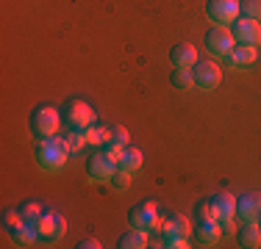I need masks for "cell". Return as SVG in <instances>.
I'll return each mask as SVG.
<instances>
[{"instance_id":"cell-1","label":"cell","mask_w":261,"mask_h":249,"mask_svg":"<svg viewBox=\"0 0 261 249\" xmlns=\"http://www.w3.org/2000/svg\"><path fill=\"white\" fill-rule=\"evenodd\" d=\"M70 147H67L64 136H47V139H36V147H34V158L36 164L42 166V169L47 172H56L61 169V166L67 164V158H70Z\"/></svg>"},{"instance_id":"cell-2","label":"cell","mask_w":261,"mask_h":249,"mask_svg":"<svg viewBox=\"0 0 261 249\" xmlns=\"http://www.w3.org/2000/svg\"><path fill=\"white\" fill-rule=\"evenodd\" d=\"M28 124H31V133H34L36 139H47V136L59 133L61 114H59V108H53V105H39V108H34Z\"/></svg>"},{"instance_id":"cell-3","label":"cell","mask_w":261,"mask_h":249,"mask_svg":"<svg viewBox=\"0 0 261 249\" xmlns=\"http://www.w3.org/2000/svg\"><path fill=\"white\" fill-rule=\"evenodd\" d=\"M64 124H67V130L84 133L86 128L95 124V108H92L89 103H84V100H72L64 108Z\"/></svg>"},{"instance_id":"cell-4","label":"cell","mask_w":261,"mask_h":249,"mask_svg":"<svg viewBox=\"0 0 261 249\" xmlns=\"http://www.w3.org/2000/svg\"><path fill=\"white\" fill-rule=\"evenodd\" d=\"M128 222H130V227H136V230H161L164 227V219L159 216V208L147 199V202H139L136 208H130V213H128Z\"/></svg>"},{"instance_id":"cell-5","label":"cell","mask_w":261,"mask_h":249,"mask_svg":"<svg viewBox=\"0 0 261 249\" xmlns=\"http://www.w3.org/2000/svg\"><path fill=\"white\" fill-rule=\"evenodd\" d=\"M203 45H206V50H208L211 55L222 58V55H228V53L236 47L233 30H228V25H214V28L206 30V39H203Z\"/></svg>"},{"instance_id":"cell-6","label":"cell","mask_w":261,"mask_h":249,"mask_svg":"<svg viewBox=\"0 0 261 249\" xmlns=\"http://www.w3.org/2000/svg\"><path fill=\"white\" fill-rule=\"evenodd\" d=\"M206 14L214 25H231L239 20V0H208Z\"/></svg>"},{"instance_id":"cell-7","label":"cell","mask_w":261,"mask_h":249,"mask_svg":"<svg viewBox=\"0 0 261 249\" xmlns=\"http://www.w3.org/2000/svg\"><path fill=\"white\" fill-rule=\"evenodd\" d=\"M192 75H195V86L203 91H214L217 86L222 83V70L214 61H197V64L192 67Z\"/></svg>"},{"instance_id":"cell-8","label":"cell","mask_w":261,"mask_h":249,"mask_svg":"<svg viewBox=\"0 0 261 249\" xmlns=\"http://www.w3.org/2000/svg\"><path fill=\"white\" fill-rule=\"evenodd\" d=\"M214 205V213H217V222L222 224V233H233V216H236V197L222 191L211 199Z\"/></svg>"},{"instance_id":"cell-9","label":"cell","mask_w":261,"mask_h":249,"mask_svg":"<svg viewBox=\"0 0 261 249\" xmlns=\"http://www.w3.org/2000/svg\"><path fill=\"white\" fill-rule=\"evenodd\" d=\"M233 39L236 45H247V47H258L261 45V22L250 20V17H242L233 22Z\"/></svg>"},{"instance_id":"cell-10","label":"cell","mask_w":261,"mask_h":249,"mask_svg":"<svg viewBox=\"0 0 261 249\" xmlns=\"http://www.w3.org/2000/svg\"><path fill=\"white\" fill-rule=\"evenodd\" d=\"M114 169H117V164L106 152L89 155V161H86V174H89L92 183H106V180H111Z\"/></svg>"},{"instance_id":"cell-11","label":"cell","mask_w":261,"mask_h":249,"mask_svg":"<svg viewBox=\"0 0 261 249\" xmlns=\"http://www.w3.org/2000/svg\"><path fill=\"white\" fill-rule=\"evenodd\" d=\"M236 216L242 222H258L261 216V194H245L236 199Z\"/></svg>"},{"instance_id":"cell-12","label":"cell","mask_w":261,"mask_h":249,"mask_svg":"<svg viewBox=\"0 0 261 249\" xmlns=\"http://www.w3.org/2000/svg\"><path fill=\"white\" fill-rule=\"evenodd\" d=\"M192 222L186 219L181 213H172L170 219H164V227H161V233H164V238H189L192 235Z\"/></svg>"},{"instance_id":"cell-13","label":"cell","mask_w":261,"mask_h":249,"mask_svg":"<svg viewBox=\"0 0 261 249\" xmlns=\"http://www.w3.org/2000/svg\"><path fill=\"white\" fill-rule=\"evenodd\" d=\"M195 238L200 241L203 246H214V244H220V238H222V224L217 222V219L197 222V224H195Z\"/></svg>"},{"instance_id":"cell-14","label":"cell","mask_w":261,"mask_h":249,"mask_svg":"<svg viewBox=\"0 0 261 249\" xmlns=\"http://www.w3.org/2000/svg\"><path fill=\"white\" fill-rule=\"evenodd\" d=\"M170 61L175 70H192L197 64V50L192 45H175L170 50Z\"/></svg>"},{"instance_id":"cell-15","label":"cell","mask_w":261,"mask_h":249,"mask_svg":"<svg viewBox=\"0 0 261 249\" xmlns=\"http://www.w3.org/2000/svg\"><path fill=\"white\" fill-rule=\"evenodd\" d=\"M225 58H228V64H231L233 70H247V67L258 58V50L256 47H247V45H236Z\"/></svg>"},{"instance_id":"cell-16","label":"cell","mask_w":261,"mask_h":249,"mask_svg":"<svg viewBox=\"0 0 261 249\" xmlns=\"http://www.w3.org/2000/svg\"><path fill=\"white\" fill-rule=\"evenodd\" d=\"M239 244L247 246V249H256L261 246V227L258 222H245L239 227Z\"/></svg>"},{"instance_id":"cell-17","label":"cell","mask_w":261,"mask_h":249,"mask_svg":"<svg viewBox=\"0 0 261 249\" xmlns=\"http://www.w3.org/2000/svg\"><path fill=\"white\" fill-rule=\"evenodd\" d=\"M150 244V238H147V230H128L125 235H120V249H145Z\"/></svg>"},{"instance_id":"cell-18","label":"cell","mask_w":261,"mask_h":249,"mask_svg":"<svg viewBox=\"0 0 261 249\" xmlns=\"http://www.w3.org/2000/svg\"><path fill=\"white\" fill-rule=\"evenodd\" d=\"M36 238H39V233H36V227H31V224H20V227L11 230V241H14L17 246H34Z\"/></svg>"},{"instance_id":"cell-19","label":"cell","mask_w":261,"mask_h":249,"mask_svg":"<svg viewBox=\"0 0 261 249\" xmlns=\"http://www.w3.org/2000/svg\"><path fill=\"white\" fill-rule=\"evenodd\" d=\"M56 219H59V213H42L39 216V222H36V233H39V238L53 241V235H56Z\"/></svg>"},{"instance_id":"cell-20","label":"cell","mask_w":261,"mask_h":249,"mask_svg":"<svg viewBox=\"0 0 261 249\" xmlns=\"http://www.w3.org/2000/svg\"><path fill=\"white\" fill-rule=\"evenodd\" d=\"M117 166H125V169H130V172H136L142 166V149L139 147H125V152H122V158H120V164Z\"/></svg>"},{"instance_id":"cell-21","label":"cell","mask_w":261,"mask_h":249,"mask_svg":"<svg viewBox=\"0 0 261 249\" xmlns=\"http://www.w3.org/2000/svg\"><path fill=\"white\" fill-rule=\"evenodd\" d=\"M103 144H117V147H128L130 144V136H128V130L125 128H111V130H106V141Z\"/></svg>"},{"instance_id":"cell-22","label":"cell","mask_w":261,"mask_h":249,"mask_svg":"<svg viewBox=\"0 0 261 249\" xmlns=\"http://www.w3.org/2000/svg\"><path fill=\"white\" fill-rule=\"evenodd\" d=\"M172 86L181 89V91L195 89V75H192V70H175L172 72Z\"/></svg>"},{"instance_id":"cell-23","label":"cell","mask_w":261,"mask_h":249,"mask_svg":"<svg viewBox=\"0 0 261 249\" xmlns=\"http://www.w3.org/2000/svg\"><path fill=\"white\" fill-rule=\"evenodd\" d=\"M130 174H134V172H130V169H125V166H117V169H114V174H111V180H109V183L114 185L117 191H125L128 185H130Z\"/></svg>"},{"instance_id":"cell-24","label":"cell","mask_w":261,"mask_h":249,"mask_svg":"<svg viewBox=\"0 0 261 249\" xmlns=\"http://www.w3.org/2000/svg\"><path fill=\"white\" fill-rule=\"evenodd\" d=\"M20 213H22V222L31 224V227H36V222H39V216H42V208H39V202H25L20 208Z\"/></svg>"},{"instance_id":"cell-25","label":"cell","mask_w":261,"mask_h":249,"mask_svg":"<svg viewBox=\"0 0 261 249\" xmlns=\"http://www.w3.org/2000/svg\"><path fill=\"white\" fill-rule=\"evenodd\" d=\"M61 136H64L70 152H81V149H84V144H86V136L78 133V130H67V133H61Z\"/></svg>"},{"instance_id":"cell-26","label":"cell","mask_w":261,"mask_h":249,"mask_svg":"<svg viewBox=\"0 0 261 249\" xmlns=\"http://www.w3.org/2000/svg\"><path fill=\"white\" fill-rule=\"evenodd\" d=\"M84 136H86V144L100 147L103 141H106V128H97V124H92V128H86V130H84Z\"/></svg>"},{"instance_id":"cell-27","label":"cell","mask_w":261,"mask_h":249,"mask_svg":"<svg viewBox=\"0 0 261 249\" xmlns=\"http://www.w3.org/2000/svg\"><path fill=\"white\" fill-rule=\"evenodd\" d=\"M242 11L250 20H261V0H242Z\"/></svg>"},{"instance_id":"cell-28","label":"cell","mask_w":261,"mask_h":249,"mask_svg":"<svg viewBox=\"0 0 261 249\" xmlns=\"http://www.w3.org/2000/svg\"><path fill=\"white\" fill-rule=\"evenodd\" d=\"M208 219H217L214 205H211V202H200V205H197V213H195V222H208Z\"/></svg>"},{"instance_id":"cell-29","label":"cell","mask_w":261,"mask_h":249,"mask_svg":"<svg viewBox=\"0 0 261 249\" xmlns=\"http://www.w3.org/2000/svg\"><path fill=\"white\" fill-rule=\"evenodd\" d=\"M3 224H6L9 230H14V227H20V224H25V222H22V213H20V210H6V213H3Z\"/></svg>"},{"instance_id":"cell-30","label":"cell","mask_w":261,"mask_h":249,"mask_svg":"<svg viewBox=\"0 0 261 249\" xmlns=\"http://www.w3.org/2000/svg\"><path fill=\"white\" fill-rule=\"evenodd\" d=\"M159 246H167V249H186V246H189V238H164Z\"/></svg>"},{"instance_id":"cell-31","label":"cell","mask_w":261,"mask_h":249,"mask_svg":"<svg viewBox=\"0 0 261 249\" xmlns=\"http://www.w3.org/2000/svg\"><path fill=\"white\" fill-rule=\"evenodd\" d=\"M67 235V219L64 216H59V219H56V235H53V241H61Z\"/></svg>"},{"instance_id":"cell-32","label":"cell","mask_w":261,"mask_h":249,"mask_svg":"<svg viewBox=\"0 0 261 249\" xmlns=\"http://www.w3.org/2000/svg\"><path fill=\"white\" fill-rule=\"evenodd\" d=\"M78 246H81V249H100V244H97L95 238H84V241H81Z\"/></svg>"},{"instance_id":"cell-33","label":"cell","mask_w":261,"mask_h":249,"mask_svg":"<svg viewBox=\"0 0 261 249\" xmlns=\"http://www.w3.org/2000/svg\"><path fill=\"white\" fill-rule=\"evenodd\" d=\"M258 227H261V216H258Z\"/></svg>"}]
</instances>
